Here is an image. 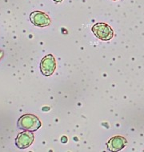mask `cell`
Returning a JSON list of instances; mask_svg holds the SVG:
<instances>
[{"instance_id": "obj_4", "label": "cell", "mask_w": 144, "mask_h": 152, "mask_svg": "<svg viewBox=\"0 0 144 152\" xmlns=\"http://www.w3.org/2000/svg\"><path fill=\"white\" fill-rule=\"evenodd\" d=\"M34 139L32 131H25L17 135L15 139L16 147L19 149H26L33 143Z\"/></svg>"}, {"instance_id": "obj_3", "label": "cell", "mask_w": 144, "mask_h": 152, "mask_svg": "<svg viewBox=\"0 0 144 152\" xmlns=\"http://www.w3.org/2000/svg\"><path fill=\"white\" fill-rule=\"evenodd\" d=\"M56 69L55 57L52 55H47L42 58L40 63V71L44 76H50Z\"/></svg>"}, {"instance_id": "obj_2", "label": "cell", "mask_w": 144, "mask_h": 152, "mask_svg": "<svg viewBox=\"0 0 144 152\" xmlns=\"http://www.w3.org/2000/svg\"><path fill=\"white\" fill-rule=\"evenodd\" d=\"M91 31L99 39L102 41H109L114 36V31L112 28L108 24L104 23H98L94 24L92 26Z\"/></svg>"}, {"instance_id": "obj_7", "label": "cell", "mask_w": 144, "mask_h": 152, "mask_svg": "<svg viewBox=\"0 0 144 152\" xmlns=\"http://www.w3.org/2000/svg\"><path fill=\"white\" fill-rule=\"evenodd\" d=\"M54 2L55 3H61V2H63V0H53Z\"/></svg>"}, {"instance_id": "obj_5", "label": "cell", "mask_w": 144, "mask_h": 152, "mask_svg": "<svg viewBox=\"0 0 144 152\" xmlns=\"http://www.w3.org/2000/svg\"><path fill=\"white\" fill-rule=\"evenodd\" d=\"M30 20L34 26L39 27H45L50 24V18L44 12L34 11L30 15Z\"/></svg>"}, {"instance_id": "obj_1", "label": "cell", "mask_w": 144, "mask_h": 152, "mask_svg": "<svg viewBox=\"0 0 144 152\" xmlns=\"http://www.w3.org/2000/svg\"><path fill=\"white\" fill-rule=\"evenodd\" d=\"M17 126L20 130L36 131L41 127L42 123L37 116L31 114H26L19 118L17 123Z\"/></svg>"}, {"instance_id": "obj_8", "label": "cell", "mask_w": 144, "mask_h": 152, "mask_svg": "<svg viewBox=\"0 0 144 152\" xmlns=\"http://www.w3.org/2000/svg\"><path fill=\"white\" fill-rule=\"evenodd\" d=\"M65 139H67V138H66V137H63V138H62L63 142H67V141H65Z\"/></svg>"}, {"instance_id": "obj_9", "label": "cell", "mask_w": 144, "mask_h": 152, "mask_svg": "<svg viewBox=\"0 0 144 152\" xmlns=\"http://www.w3.org/2000/svg\"><path fill=\"white\" fill-rule=\"evenodd\" d=\"M113 1H117V0H113Z\"/></svg>"}, {"instance_id": "obj_6", "label": "cell", "mask_w": 144, "mask_h": 152, "mask_svg": "<svg viewBox=\"0 0 144 152\" xmlns=\"http://www.w3.org/2000/svg\"><path fill=\"white\" fill-rule=\"evenodd\" d=\"M127 141L123 136H115L107 142V146L110 151H119L126 147Z\"/></svg>"}]
</instances>
